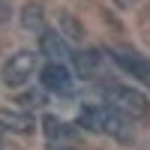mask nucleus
<instances>
[{
    "instance_id": "1",
    "label": "nucleus",
    "mask_w": 150,
    "mask_h": 150,
    "mask_svg": "<svg viewBox=\"0 0 150 150\" xmlns=\"http://www.w3.org/2000/svg\"><path fill=\"white\" fill-rule=\"evenodd\" d=\"M102 96H105V105L117 111L120 117H129V120L150 117V99L132 84H108L102 87Z\"/></svg>"
},
{
    "instance_id": "2",
    "label": "nucleus",
    "mask_w": 150,
    "mask_h": 150,
    "mask_svg": "<svg viewBox=\"0 0 150 150\" xmlns=\"http://www.w3.org/2000/svg\"><path fill=\"white\" fill-rule=\"evenodd\" d=\"M75 126L87 129V132H96V135H111V138H120V141L129 138L123 117L117 114V111H111L108 105H81Z\"/></svg>"
},
{
    "instance_id": "3",
    "label": "nucleus",
    "mask_w": 150,
    "mask_h": 150,
    "mask_svg": "<svg viewBox=\"0 0 150 150\" xmlns=\"http://www.w3.org/2000/svg\"><path fill=\"white\" fill-rule=\"evenodd\" d=\"M36 72V51H27V48H21V51L9 54L3 60V66H0V81L6 87H24Z\"/></svg>"
},
{
    "instance_id": "4",
    "label": "nucleus",
    "mask_w": 150,
    "mask_h": 150,
    "mask_svg": "<svg viewBox=\"0 0 150 150\" xmlns=\"http://www.w3.org/2000/svg\"><path fill=\"white\" fill-rule=\"evenodd\" d=\"M108 57L114 60V63H117L123 72H129L138 84H144L147 90H150V60H147V57L132 54V51H123V48H111Z\"/></svg>"
},
{
    "instance_id": "5",
    "label": "nucleus",
    "mask_w": 150,
    "mask_h": 150,
    "mask_svg": "<svg viewBox=\"0 0 150 150\" xmlns=\"http://www.w3.org/2000/svg\"><path fill=\"white\" fill-rule=\"evenodd\" d=\"M39 84H42V90L57 93V96H69L72 87H75L72 84V72L63 63H45L39 69Z\"/></svg>"
},
{
    "instance_id": "6",
    "label": "nucleus",
    "mask_w": 150,
    "mask_h": 150,
    "mask_svg": "<svg viewBox=\"0 0 150 150\" xmlns=\"http://www.w3.org/2000/svg\"><path fill=\"white\" fill-rule=\"evenodd\" d=\"M0 132H12V135H33L36 132V117L24 108H12V105H0Z\"/></svg>"
},
{
    "instance_id": "7",
    "label": "nucleus",
    "mask_w": 150,
    "mask_h": 150,
    "mask_svg": "<svg viewBox=\"0 0 150 150\" xmlns=\"http://www.w3.org/2000/svg\"><path fill=\"white\" fill-rule=\"evenodd\" d=\"M39 54L48 60V63H63V66H69L75 60V51L69 48V42L60 33H51V30H45L39 36Z\"/></svg>"
},
{
    "instance_id": "8",
    "label": "nucleus",
    "mask_w": 150,
    "mask_h": 150,
    "mask_svg": "<svg viewBox=\"0 0 150 150\" xmlns=\"http://www.w3.org/2000/svg\"><path fill=\"white\" fill-rule=\"evenodd\" d=\"M42 129H45V138L48 144H72L75 141V126H69V123L57 120V117H42Z\"/></svg>"
},
{
    "instance_id": "9",
    "label": "nucleus",
    "mask_w": 150,
    "mask_h": 150,
    "mask_svg": "<svg viewBox=\"0 0 150 150\" xmlns=\"http://www.w3.org/2000/svg\"><path fill=\"white\" fill-rule=\"evenodd\" d=\"M21 24L27 30H39V33H45V9H42V3H27L21 9Z\"/></svg>"
},
{
    "instance_id": "10",
    "label": "nucleus",
    "mask_w": 150,
    "mask_h": 150,
    "mask_svg": "<svg viewBox=\"0 0 150 150\" xmlns=\"http://www.w3.org/2000/svg\"><path fill=\"white\" fill-rule=\"evenodd\" d=\"M75 66H78L81 75H96L99 66H102V60H99L96 51H81V54H75Z\"/></svg>"
},
{
    "instance_id": "11",
    "label": "nucleus",
    "mask_w": 150,
    "mask_h": 150,
    "mask_svg": "<svg viewBox=\"0 0 150 150\" xmlns=\"http://www.w3.org/2000/svg\"><path fill=\"white\" fill-rule=\"evenodd\" d=\"M21 105H45V96H42V93H27V96L18 99V108H21Z\"/></svg>"
},
{
    "instance_id": "12",
    "label": "nucleus",
    "mask_w": 150,
    "mask_h": 150,
    "mask_svg": "<svg viewBox=\"0 0 150 150\" xmlns=\"http://www.w3.org/2000/svg\"><path fill=\"white\" fill-rule=\"evenodd\" d=\"M12 18V3L9 0H0V21H9Z\"/></svg>"
},
{
    "instance_id": "13",
    "label": "nucleus",
    "mask_w": 150,
    "mask_h": 150,
    "mask_svg": "<svg viewBox=\"0 0 150 150\" xmlns=\"http://www.w3.org/2000/svg\"><path fill=\"white\" fill-rule=\"evenodd\" d=\"M48 150H75L72 144H48Z\"/></svg>"
}]
</instances>
